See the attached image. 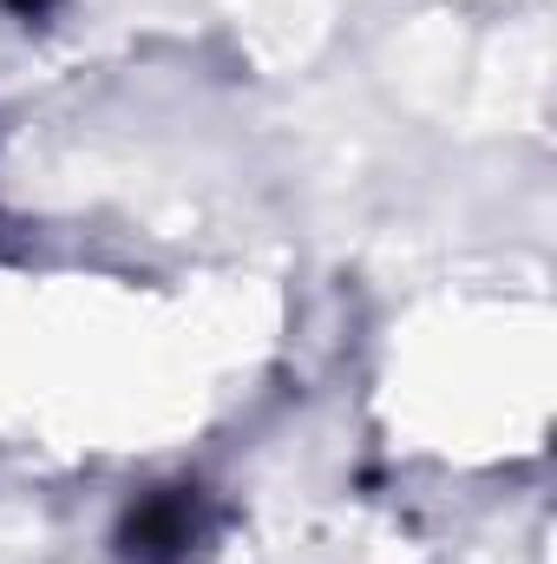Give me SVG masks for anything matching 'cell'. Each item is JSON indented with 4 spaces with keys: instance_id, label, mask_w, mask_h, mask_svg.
I'll return each mask as SVG.
<instances>
[{
    "instance_id": "6da1fadb",
    "label": "cell",
    "mask_w": 557,
    "mask_h": 564,
    "mask_svg": "<svg viewBox=\"0 0 557 564\" xmlns=\"http://www.w3.org/2000/svg\"><path fill=\"white\" fill-rule=\"evenodd\" d=\"M210 539V499L197 486H151L119 519V558L132 564H184Z\"/></svg>"
},
{
    "instance_id": "7a4b0ae2",
    "label": "cell",
    "mask_w": 557,
    "mask_h": 564,
    "mask_svg": "<svg viewBox=\"0 0 557 564\" xmlns=\"http://www.w3.org/2000/svg\"><path fill=\"white\" fill-rule=\"evenodd\" d=\"M0 7H7L13 20H26V26H33V20H46V13H53L59 0H0Z\"/></svg>"
}]
</instances>
